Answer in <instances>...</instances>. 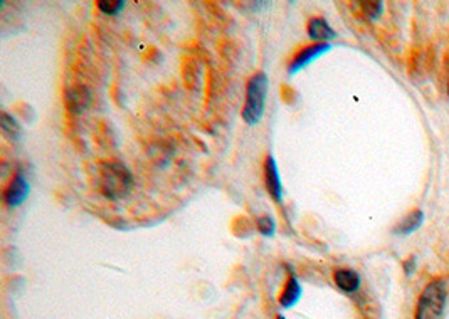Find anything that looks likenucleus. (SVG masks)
I'll return each instance as SVG.
<instances>
[{
	"instance_id": "ddd939ff",
	"label": "nucleus",
	"mask_w": 449,
	"mask_h": 319,
	"mask_svg": "<svg viewBox=\"0 0 449 319\" xmlns=\"http://www.w3.org/2000/svg\"><path fill=\"white\" fill-rule=\"evenodd\" d=\"M256 227L257 232L264 235V237H273V235L276 234V222H274V218L269 217V215H263V217L257 218Z\"/></svg>"
},
{
	"instance_id": "f3484780",
	"label": "nucleus",
	"mask_w": 449,
	"mask_h": 319,
	"mask_svg": "<svg viewBox=\"0 0 449 319\" xmlns=\"http://www.w3.org/2000/svg\"><path fill=\"white\" fill-rule=\"evenodd\" d=\"M276 319H286V318L283 316V314H278V316H276Z\"/></svg>"
},
{
	"instance_id": "f8f14e48",
	"label": "nucleus",
	"mask_w": 449,
	"mask_h": 319,
	"mask_svg": "<svg viewBox=\"0 0 449 319\" xmlns=\"http://www.w3.org/2000/svg\"><path fill=\"white\" fill-rule=\"evenodd\" d=\"M2 130L10 139H19L22 135V130L21 126H19V123L15 121L14 117H10V114L7 113L2 114Z\"/></svg>"
},
{
	"instance_id": "f257e3e1",
	"label": "nucleus",
	"mask_w": 449,
	"mask_h": 319,
	"mask_svg": "<svg viewBox=\"0 0 449 319\" xmlns=\"http://www.w3.org/2000/svg\"><path fill=\"white\" fill-rule=\"evenodd\" d=\"M99 170V190L110 200H121L132 191L133 177L132 171L115 160H106L98 166Z\"/></svg>"
},
{
	"instance_id": "9d476101",
	"label": "nucleus",
	"mask_w": 449,
	"mask_h": 319,
	"mask_svg": "<svg viewBox=\"0 0 449 319\" xmlns=\"http://www.w3.org/2000/svg\"><path fill=\"white\" fill-rule=\"evenodd\" d=\"M333 281L340 291L347 294L355 293L360 287V276L353 269H339L333 274Z\"/></svg>"
},
{
	"instance_id": "20e7f679",
	"label": "nucleus",
	"mask_w": 449,
	"mask_h": 319,
	"mask_svg": "<svg viewBox=\"0 0 449 319\" xmlns=\"http://www.w3.org/2000/svg\"><path fill=\"white\" fill-rule=\"evenodd\" d=\"M330 49H332V46H330V44H312V46L303 47V49H301L300 53L295 55V59L289 62L288 74L293 76V74L300 73V71L305 69L308 64H312L313 61H315V59L320 58V55L328 53Z\"/></svg>"
},
{
	"instance_id": "dca6fc26",
	"label": "nucleus",
	"mask_w": 449,
	"mask_h": 319,
	"mask_svg": "<svg viewBox=\"0 0 449 319\" xmlns=\"http://www.w3.org/2000/svg\"><path fill=\"white\" fill-rule=\"evenodd\" d=\"M414 262H416V257H411L409 261L404 262V270H405V274H407V277H411L412 273H414V269H416Z\"/></svg>"
},
{
	"instance_id": "a211bd4d",
	"label": "nucleus",
	"mask_w": 449,
	"mask_h": 319,
	"mask_svg": "<svg viewBox=\"0 0 449 319\" xmlns=\"http://www.w3.org/2000/svg\"><path fill=\"white\" fill-rule=\"evenodd\" d=\"M448 93H449V87H448Z\"/></svg>"
},
{
	"instance_id": "7ed1b4c3",
	"label": "nucleus",
	"mask_w": 449,
	"mask_h": 319,
	"mask_svg": "<svg viewBox=\"0 0 449 319\" xmlns=\"http://www.w3.org/2000/svg\"><path fill=\"white\" fill-rule=\"evenodd\" d=\"M446 302V284L444 281H432L423 291L416 309V319H441Z\"/></svg>"
},
{
	"instance_id": "1a4fd4ad",
	"label": "nucleus",
	"mask_w": 449,
	"mask_h": 319,
	"mask_svg": "<svg viewBox=\"0 0 449 319\" xmlns=\"http://www.w3.org/2000/svg\"><path fill=\"white\" fill-rule=\"evenodd\" d=\"M301 293H303V291H301L300 281H298L296 276H289L283 291H281L280 298H278V302H280L281 308H293L301 299Z\"/></svg>"
},
{
	"instance_id": "39448f33",
	"label": "nucleus",
	"mask_w": 449,
	"mask_h": 319,
	"mask_svg": "<svg viewBox=\"0 0 449 319\" xmlns=\"http://www.w3.org/2000/svg\"><path fill=\"white\" fill-rule=\"evenodd\" d=\"M29 191H31L29 182L24 178L22 173H15L9 185H7L6 191H3V200H6V205L12 207V209L21 207L22 203L27 200V197H29Z\"/></svg>"
},
{
	"instance_id": "0eeeda50",
	"label": "nucleus",
	"mask_w": 449,
	"mask_h": 319,
	"mask_svg": "<svg viewBox=\"0 0 449 319\" xmlns=\"http://www.w3.org/2000/svg\"><path fill=\"white\" fill-rule=\"evenodd\" d=\"M91 103V93L88 87L85 86H76V87H69L66 91V107L71 111V113L79 114L85 113L88 110Z\"/></svg>"
},
{
	"instance_id": "6e6552de",
	"label": "nucleus",
	"mask_w": 449,
	"mask_h": 319,
	"mask_svg": "<svg viewBox=\"0 0 449 319\" xmlns=\"http://www.w3.org/2000/svg\"><path fill=\"white\" fill-rule=\"evenodd\" d=\"M308 35L313 39L315 44H328V41L337 37V32L330 27V24L321 17H313L308 22Z\"/></svg>"
},
{
	"instance_id": "2eb2a0df",
	"label": "nucleus",
	"mask_w": 449,
	"mask_h": 319,
	"mask_svg": "<svg viewBox=\"0 0 449 319\" xmlns=\"http://www.w3.org/2000/svg\"><path fill=\"white\" fill-rule=\"evenodd\" d=\"M360 6H362V12H364L365 17H367L368 21H377L384 9L382 2H362Z\"/></svg>"
},
{
	"instance_id": "4468645a",
	"label": "nucleus",
	"mask_w": 449,
	"mask_h": 319,
	"mask_svg": "<svg viewBox=\"0 0 449 319\" xmlns=\"http://www.w3.org/2000/svg\"><path fill=\"white\" fill-rule=\"evenodd\" d=\"M96 6L103 14L118 15L125 7V0H99Z\"/></svg>"
},
{
	"instance_id": "9b49d317",
	"label": "nucleus",
	"mask_w": 449,
	"mask_h": 319,
	"mask_svg": "<svg viewBox=\"0 0 449 319\" xmlns=\"http://www.w3.org/2000/svg\"><path fill=\"white\" fill-rule=\"evenodd\" d=\"M423 218H424L423 212H421V210H414V212H411L407 215V217L403 218V221L397 223L396 229H394V234L409 235V234L416 232V230L421 227V223H423Z\"/></svg>"
},
{
	"instance_id": "f03ea898",
	"label": "nucleus",
	"mask_w": 449,
	"mask_h": 319,
	"mask_svg": "<svg viewBox=\"0 0 449 319\" xmlns=\"http://www.w3.org/2000/svg\"><path fill=\"white\" fill-rule=\"evenodd\" d=\"M268 91L269 79L263 71L249 78L248 85H246V103L242 107V119L248 126H256L263 119Z\"/></svg>"
},
{
	"instance_id": "423d86ee",
	"label": "nucleus",
	"mask_w": 449,
	"mask_h": 319,
	"mask_svg": "<svg viewBox=\"0 0 449 319\" xmlns=\"http://www.w3.org/2000/svg\"><path fill=\"white\" fill-rule=\"evenodd\" d=\"M264 183L266 190L271 195L273 200L281 202L283 198V183H281L280 170H278V163L273 155H268L264 162Z\"/></svg>"
}]
</instances>
